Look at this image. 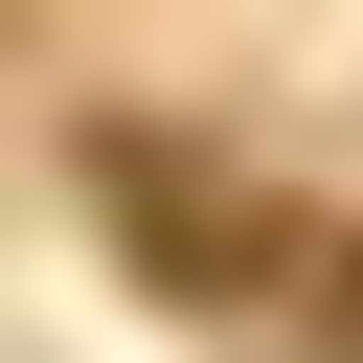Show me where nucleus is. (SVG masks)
<instances>
[{
    "label": "nucleus",
    "mask_w": 363,
    "mask_h": 363,
    "mask_svg": "<svg viewBox=\"0 0 363 363\" xmlns=\"http://www.w3.org/2000/svg\"><path fill=\"white\" fill-rule=\"evenodd\" d=\"M250 250H272L250 204H182V182H136V272H250Z\"/></svg>",
    "instance_id": "1"
},
{
    "label": "nucleus",
    "mask_w": 363,
    "mask_h": 363,
    "mask_svg": "<svg viewBox=\"0 0 363 363\" xmlns=\"http://www.w3.org/2000/svg\"><path fill=\"white\" fill-rule=\"evenodd\" d=\"M340 318H363V272H340Z\"/></svg>",
    "instance_id": "2"
}]
</instances>
